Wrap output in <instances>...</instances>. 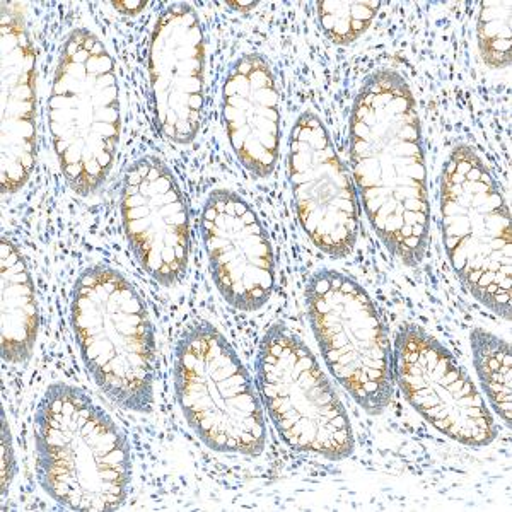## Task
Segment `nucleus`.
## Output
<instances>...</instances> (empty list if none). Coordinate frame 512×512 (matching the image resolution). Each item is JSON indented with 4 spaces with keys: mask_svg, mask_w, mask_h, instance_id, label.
Masks as SVG:
<instances>
[{
    "mask_svg": "<svg viewBox=\"0 0 512 512\" xmlns=\"http://www.w3.org/2000/svg\"><path fill=\"white\" fill-rule=\"evenodd\" d=\"M349 146L371 226L391 255L419 267L431 231L424 140L414 93L395 70H376L355 94Z\"/></svg>",
    "mask_w": 512,
    "mask_h": 512,
    "instance_id": "1",
    "label": "nucleus"
},
{
    "mask_svg": "<svg viewBox=\"0 0 512 512\" xmlns=\"http://www.w3.org/2000/svg\"><path fill=\"white\" fill-rule=\"evenodd\" d=\"M210 274L226 303L245 313L262 309L275 286L272 243L245 198L226 188L210 192L202 210Z\"/></svg>",
    "mask_w": 512,
    "mask_h": 512,
    "instance_id": "13",
    "label": "nucleus"
},
{
    "mask_svg": "<svg viewBox=\"0 0 512 512\" xmlns=\"http://www.w3.org/2000/svg\"><path fill=\"white\" fill-rule=\"evenodd\" d=\"M381 2H318V23L328 40L350 45L361 38L378 14Z\"/></svg>",
    "mask_w": 512,
    "mask_h": 512,
    "instance_id": "18",
    "label": "nucleus"
},
{
    "mask_svg": "<svg viewBox=\"0 0 512 512\" xmlns=\"http://www.w3.org/2000/svg\"><path fill=\"white\" fill-rule=\"evenodd\" d=\"M287 176L297 221L311 243L345 258L359 238V197L320 117L304 111L289 135Z\"/></svg>",
    "mask_w": 512,
    "mask_h": 512,
    "instance_id": "10",
    "label": "nucleus"
},
{
    "mask_svg": "<svg viewBox=\"0 0 512 512\" xmlns=\"http://www.w3.org/2000/svg\"><path fill=\"white\" fill-rule=\"evenodd\" d=\"M0 473H2V495H6L16 475V460L12 451L11 431L4 414H2V470Z\"/></svg>",
    "mask_w": 512,
    "mask_h": 512,
    "instance_id": "20",
    "label": "nucleus"
},
{
    "mask_svg": "<svg viewBox=\"0 0 512 512\" xmlns=\"http://www.w3.org/2000/svg\"><path fill=\"white\" fill-rule=\"evenodd\" d=\"M473 362L483 393L499 419L511 427L512 420V354L506 340L483 328L470 333Z\"/></svg>",
    "mask_w": 512,
    "mask_h": 512,
    "instance_id": "17",
    "label": "nucleus"
},
{
    "mask_svg": "<svg viewBox=\"0 0 512 512\" xmlns=\"http://www.w3.org/2000/svg\"><path fill=\"white\" fill-rule=\"evenodd\" d=\"M2 193L30 181L36 163V52L23 4L2 2Z\"/></svg>",
    "mask_w": 512,
    "mask_h": 512,
    "instance_id": "14",
    "label": "nucleus"
},
{
    "mask_svg": "<svg viewBox=\"0 0 512 512\" xmlns=\"http://www.w3.org/2000/svg\"><path fill=\"white\" fill-rule=\"evenodd\" d=\"M123 229L140 267L161 286L187 274L192 229L173 171L156 156L128 164L120 193Z\"/></svg>",
    "mask_w": 512,
    "mask_h": 512,
    "instance_id": "11",
    "label": "nucleus"
},
{
    "mask_svg": "<svg viewBox=\"0 0 512 512\" xmlns=\"http://www.w3.org/2000/svg\"><path fill=\"white\" fill-rule=\"evenodd\" d=\"M70 321L82 362L99 390L120 407L151 414L156 340L134 286L106 265L86 268L74 287Z\"/></svg>",
    "mask_w": 512,
    "mask_h": 512,
    "instance_id": "4",
    "label": "nucleus"
},
{
    "mask_svg": "<svg viewBox=\"0 0 512 512\" xmlns=\"http://www.w3.org/2000/svg\"><path fill=\"white\" fill-rule=\"evenodd\" d=\"M227 6L233 7V9H243V11H246V9H253V7L258 6V2H227Z\"/></svg>",
    "mask_w": 512,
    "mask_h": 512,
    "instance_id": "22",
    "label": "nucleus"
},
{
    "mask_svg": "<svg viewBox=\"0 0 512 512\" xmlns=\"http://www.w3.org/2000/svg\"><path fill=\"white\" fill-rule=\"evenodd\" d=\"M175 393L198 439L217 453L258 456L267 443L262 400L238 354L216 326L188 325L175 347Z\"/></svg>",
    "mask_w": 512,
    "mask_h": 512,
    "instance_id": "6",
    "label": "nucleus"
},
{
    "mask_svg": "<svg viewBox=\"0 0 512 512\" xmlns=\"http://www.w3.org/2000/svg\"><path fill=\"white\" fill-rule=\"evenodd\" d=\"M441 227L449 263L478 303L511 320V214L472 147H454L441 175Z\"/></svg>",
    "mask_w": 512,
    "mask_h": 512,
    "instance_id": "5",
    "label": "nucleus"
},
{
    "mask_svg": "<svg viewBox=\"0 0 512 512\" xmlns=\"http://www.w3.org/2000/svg\"><path fill=\"white\" fill-rule=\"evenodd\" d=\"M308 318L333 378L369 415L393 398L391 344L373 299L349 275L321 268L306 287Z\"/></svg>",
    "mask_w": 512,
    "mask_h": 512,
    "instance_id": "8",
    "label": "nucleus"
},
{
    "mask_svg": "<svg viewBox=\"0 0 512 512\" xmlns=\"http://www.w3.org/2000/svg\"><path fill=\"white\" fill-rule=\"evenodd\" d=\"M227 139L253 178L274 175L280 156V94L274 72L260 53L239 57L222 88Z\"/></svg>",
    "mask_w": 512,
    "mask_h": 512,
    "instance_id": "15",
    "label": "nucleus"
},
{
    "mask_svg": "<svg viewBox=\"0 0 512 512\" xmlns=\"http://www.w3.org/2000/svg\"><path fill=\"white\" fill-rule=\"evenodd\" d=\"M36 478L72 511H115L127 501L132 454L127 436L86 391L53 383L35 414Z\"/></svg>",
    "mask_w": 512,
    "mask_h": 512,
    "instance_id": "2",
    "label": "nucleus"
},
{
    "mask_svg": "<svg viewBox=\"0 0 512 512\" xmlns=\"http://www.w3.org/2000/svg\"><path fill=\"white\" fill-rule=\"evenodd\" d=\"M147 72L154 122L176 144H190L202 125L205 103V41L192 6L176 2L154 24Z\"/></svg>",
    "mask_w": 512,
    "mask_h": 512,
    "instance_id": "12",
    "label": "nucleus"
},
{
    "mask_svg": "<svg viewBox=\"0 0 512 512\" xmlns=\"http://www.w3.org/2000/svg\"><path fill=\"white\" fill-rule=\"evenodd\" d=\"M391 369L407 402L441 434L468 448L494 443L497 427L477 386L422 326L405 323L398 330Z\"/></svg>",
    "mask_w": 512,
    "mask_h": 512,
    "instance_id": "9",
    "label": "nucleus"
},
{
    "mask_svg": "<svg viewBox=\"0 0 512 512\" xmlns=\"http://www.w3.org/2000/svg\"><path fill=\"white\" fill-rule=\"evenodd\" d=\"M2 291V359L21 366L35 350L40 313L28 265L16 245L2 238L0 245Z\"/></svg>",
    "mask_w": 512,
    "mask_h": 512,
    "instance_id": "16",
    "label": "nucleus"
},
{
    "mask_svg": "<svg viewBox=\"0 0 512 512\" xmlns=\"http://www.w3.org/2000/svg\"><path fill=\"white\" fill-rule=\"evenodd\" d=\"M511 2H482L477 40L483 62L492 69L511 65Z\"/></svg>",
    "mask_w": 512,
    "mask_h": 512,
    "instance_id": "19",
    "label": "nucleus"
},
{
    "mask_svg": "<svg viewBox=\"0 0 512 512\" xmlns=\"http://www.w3.org/2000/svg\"><path fill=\"white\" fill-rule=\"evenodd\" d=\"M113 6L117 7L118 12L134 16V14H139L142 9H146L147 2H115Z\"/></svg>",
    "mask_w": 512,
    "mask_h": 512,
    "instance_id": "21",
    "label": "nucleus"
},
{
    "mask_svg": "<svg viewBox=\"0 0 512 512\" xmlns=\"http://www.w3.org/2000/svg\"><path fill=\"white\" fill-rule=\"evenodd\" d=\"M48 128L67 185L91 197L115 164L122 108L115 60L84 28L65 38L48 98Z\"/></svg>",
    "mask_w": 512,
    "mask_h": 512,
    "instance_id": "3",
    "label": "nucleus"
},
{
    "mask_svg": "<svg viewBox=\"0 0 512 512\" xmlns=\"http://www.w3.org/2000/svg\"><path fill=\"white\" fill-rule=\"evenodd\" d=\"M256 390L280 437L292 449L340 461L354 453L344 403L315 354L282 323L270 326L256 354Z\"/></svg>",
    "mask_w": 512,
    "mask_h": 512,
    "instance_id": "7",
    "label": "nucleus"
}]
</instances>
